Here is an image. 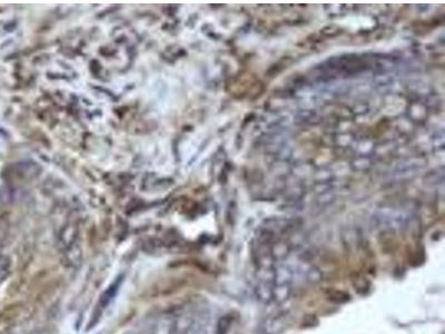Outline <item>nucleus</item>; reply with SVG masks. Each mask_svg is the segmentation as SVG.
I'll return each mask as SVG.
<instances>
[{
  "instance_id": "obj_1",
  "label": "nucleus",
  "mask_w": 445,
  "mask_h": 334,
  "mask_svg": "<svg viewBox=\"0 0 445 334\" xmlns=\"http://www.w3.org/2000/svg\"><path fill=\"white\" fill-rule=\"evenodd\" d=\"M296 276L294 268L287 264H280L275 266V284H289L292 285Z\"/></svg>"
},
{
  "instance_id": "obj_4",
  "label": "nucleus",
  "mask_w": 445,
  "mask_h": 334,
  "mask_svg": "<svg viewBox=\"0 0 445 334\" xmlns=\"http://www.w3.org/2000/svg\"><path fill=\"white\" fill-rule=\"evenodd\" d=\"M285 322L283 317H272L265 322L264 324V332L266 334H277L284 328Z\"/></svg>"
},
{
  "instance_id": "obj_2",
  "label": "nucleus",
  "mask_w": 445,
  "mask_h": 334,
  "mask_svg": "<svg viewBox=\"0 0 445 334\" xmlns=\"http://www.w3.org/2000/svg\"><path fill=\"white\" fill-rule=\"evenodd\" d=\"M273 288L274 284L257 282L255 288V295L260 303L270 304L273 302Z\"/></svg>"
},
{
  "instance_id": "obj_3",
  "label": "nucleus",
  "mask_w": 445,
  "mask_h": 334,
  "mask_svg": "<svg viewBox=\"0 0 445 334\" xmlns=\"http://www.w3.org/2000/svg\"><path fill=\"white\" fill-rule=\"evenodd\" d=\"M292 295V285L289 284H274L273 288V302L282 305L290 300Z\"/></svg>"
},
{
  "instance_id": "obj_5",
  "label": "nucleus",
  "mask_w": 445,
  "mask_h": 334,
  "mask_svg": "<svg viewBox=\"0 0 445 334\" xmlns=\"http://www.w3.org/2000/svg\"><path fill=\"white\" fill-rule=\"evenodd\" d=\"M257 282H265L275 284V266L270 268L258 267L256 272Z\"/></svg>"
}]
</instances>
